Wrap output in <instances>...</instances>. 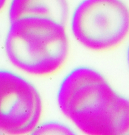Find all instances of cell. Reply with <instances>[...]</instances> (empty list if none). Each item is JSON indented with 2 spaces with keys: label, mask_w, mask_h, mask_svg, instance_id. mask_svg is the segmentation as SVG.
Listing matches in <instances>:
<instances>
[{
  "label": "cell",
  "mask_w": 129,
  "mask_h": 135,
  "mask_svg": "<svg viewBox=\"0 0 129 135\" xmlns=\"http://www.w3.org/2000/svg\"><path fill=\"white\" fill-rule=\"evenodd\" d=\"M57 100L63 113L86 134L129 132L128 99L92 68L80 66L68 74L59 88Z\"/></svg>",
  "instance_id": "1"
},
{
  "label": "cell",
  "mask_w": 129,
  "mask_h": 135,
  "mask_svg": "<svg viewBox=\"0 0 129 135\" xmlns=\"http://www.w3.org/2000/svg\"><path fill=\"white\" fill-rule=\"evenodd\" d=\"M6 35V54L12 64L36 77L51 76L67 62L70 45L64 24L41 18L13 21Z\"/></svg>",
  "instance_id": "2"
},
{
  "label": "cell",
  "mask_w": 129,
  "mask_h": 135,
  "mask_svg": "<svg viewBox=\"0 0 129 135\" xmlns=\"http://www.w3.org/2000/svg\"><path fill=\"white\" fill-rule=\"evenodd\" d=\"M71 28L86 48L95 52L112 51L128 36V7L122 0H83L73 13Z\"/></svg>",
  "instance_id": "3"
},
{
  "label": "cell",
  "mask_w": 129,
  "mask_h": 135,
  "mask_svg": "<svg viewBox=\"0 0 129 135\" xmlns=\"http://www.w3.org/2000/svg\"><path fill=\"white\" fill-rule=\"evenodd\" d=\"M42 112L41 97L34 85L17 74L0 70V132L32 134Z\"/></svg>",
  "instance_id": "4"
},
{
  "label": "cell",
  "mask_w": 129,
  "mask_h": 135,
  "mask_svg": "<svg viewBox=\"0 0 129 135\" xmlns=\"http://www.w3.org/2000/svg\"><path fill=\"white\" fill-rule=\"evenodd\" d=\"M69 12L67 0H12L11 22L24 18H41L65 24Z\"/></svg>",
  "instance_id": "5"
},
{
  "label": "cell",
  "mask_w": 129,
  "mask_h": 135,
  "mask_svg": "<svg viewBox=\"0 0 129 135\" xmlns=\"http://www.w3.org/2000/svg\"><path fill=\"white\" fill-rule=\"evenodd\" d=\"M32 134L34 135H74L75 133L64 124L56 122H49L39 124Z\"/></svg>",
  "instance_id": "6"
},
{
  "label": "cell",
  "mask_w": 129,
  "mask_h": 135,
  "mask_svg": "<svg viewBox=\"0 0 129 135\" xmlns=\"http://www.w3.org/2000/svg\"><path fill=\"white\" fill-rule=\"evenodd\" d=\"M8 0H0V12L5 8Z\"/></svg>",
  "instance_id": "7"
}]
</instances>
